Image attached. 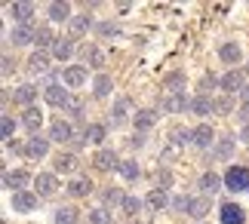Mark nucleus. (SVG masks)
<instances>
[{
  "mask_svg": "<svg viewBox=\"0 0 249 224\" xmlns=\"http://www.w3.org/2000/svg\"><path fill=\"white\" fill-rule=\"evenodd\" d=\"M34 37H37V28L34 25H18V28H13L9 40H13V46H31Z\"/></svg>",
  "mask_w": 249,
  "mask_h": 224,
  "instance_id": "12",
  "label": "nucleus"
},
{
  "mask_svg": "<svg viewBox=\"0 0 249 224\" xmlns=\"http://www.w3.org/2000/svg\"><path fill=\"white\" fill-rule=\"evenodd\" d=\"M166 86H169L172 92H181V86H185V74H181V71L169 74V77H166Z\"/></svg>",
  "mask_w": 249,
  "mask_h": 224,
  "instance_id": "42",
  "label": "nucleus"
},
{
  "mask_svg": "<svg viewBox=\"0 0 249 224\" xmlns=\"http://www.w3.org/2000/svg\"><path fill=\"white\" fill-rule=\"evenodd\" d=\"M108 221H111V215H108V209H105V206H95L89 212V224H108Z\"/></svg>",
  "mask_w": 249,
  "mask_h": 224,
  "instance_id": "41",
  "label": "nucleus"
},
{
  "mask_svg": "<svg viewBox=\"0 0 249 224\" xmlns=\"http://www.w3.org/2000/svg\"><path fill=\"white\" fill-rule=\"evenodd\" d=\"M117 172H120V175H123L126 181H139V178H142V166H139L136 160H123Z\"/></svg>",
  "mask_w": 249,
  "mask_h": 224,
  "instance_id": "33",
  "label": "nucleus"
},
{
  "mask_svg": "<svg viewBox=\"0 0 249 224\" xmlns=\"http://www.w3.org/2000/svg\"><path fill=\"white\" fill-rule=\"evenodd\" d=\"M86 62H89L92 68H102V65H105V55H102V50H95V46H89V50H86Z\"/></svg>",
  "mask_w": 249,
  "mask_h": 224,
  "instance_id": "43",
  "label": "nucleus"
},
{
  "mask_svg": "<svg viewBox=\"0 0 249 224\" xmlns=\"http://www.w3.org/2000/svg\"><path fill=\"white\" fill-rule=\"evenodd\" d=\"M40 120H43V114H40V108H28L25 114H22V126L31 135H37V129H40Z\"/></svg>",
  "mask_w": 249,
  "mask_h": 224,
  "instance_id": "26",
  "label": "nucleus"
},
{
  "mask_svg": "<svg viewBox=\"0 0 249 224\" xmlns=\"http://www.w3.org/2000/svg\"><path fill=\"white\" fill-rule=\"evenodd\" d=\"M37 203H40V197H37L34 190H18V193H13V209H16V212H22V215L34 212V209H37Z\"/></svg>",
  "mask_w": 249,
  "mask_h": 224,
  "instance_id": "6",
  "label": "nucleus"
},
{
  "mask_svg": "<svg viewBox=\"0 0 249 224\" xmlns=\"http://www.w3.org/2000/svg\"><path fill=\"white\" fill-rule=\"evenodd\" d=\"M157 184H160V190H166L169 184H172V172H169V169H160V175H157Z\"/></svg>",
  "mask_w": 249,
  "mask_h": 224,
  "instance_id": "47",
  "label": "nucleus"
},
{
  "mask_svg": "<svg viewBox=\"0 0 249 224\" xmlns=\"http://www.w3.org/2000/svg\"><path fill=\"white\" fill-rule=\"evenodd\" d=\"M129 108H132V102L126 99V95L114 102V108H111V126H120V123H126V114H129Z\"/></svg>",
  "mask_w": 249,
  "mask_h": 224,
  "instance_id": "20",
  "label": "nucleus"
},
{
  "mask_svg": "<svg viewBox=\"0 0 249 224\" xmlns=\"http://www.w3.org/2000/svg\"><path fill=\"white\" fill-rule=\"evenodd\" d=\"M145 206H148V209H154V212L166 209V206H169V193H166V190H160V188H157V190H151V193H148V200H145Z\"/></svg>",
  "mask_w": 249,
  "mask_h": 224,
  "instance_id": "29",
  "label": "nucleus"
},
{
  "mask_svg": "<svg viewBox=\"0 0 249 224\" xmlns=\"http://www.w3.org/2000/svg\"><path fill=\"white\" fill-rule=\"evenodd\" d=\"M13 132H16V120L9 114H3V141H13Z\"/></svg>",
  "mask_w": 249,
  "mask_h": 224,
  "instance_id": "44",
  "label": "nucleus"
},
{
  "mask_svg": "<svg viewBox=\"0 0 249 224\" xmlns=\"http://www.w3.org/2000/svg\"><path fill=\"white\" fill-rule=\"evenodd\" d=\"M191 114H197V117H209L215 111V102H213V95H194V99H191V108H188Z\"/></svg>",
  "mask_w": 249,
  "mask_h": 224,
  "instance_id": "14",
  "label": "nucleus"
},
{
  "mask_svg": "<svg viewBox=\"0 0 249 224\" xmlns=\"http://www.w3.org/2000/svg\"><path fill=\"white\" fill-rule=\"evenodd\" d=\"M222 89H225L228 95H240V92L246 89V77H243V71H228V74L222 77Z\"/></svg>",
  "mask_w": 249,
  "mask_h": 224,
  "instance_id": "10",
  "label": "nucleus"
},
{
  "mask_svg": "<svg viewBox=\"0 0 249 224\" xmlns=\"http://www.w3.org/2000/svg\"><path fill=\"white\" fill-rule=\"evenodd\" d=\"M9 16H13L18 25H31V16H34V3H13V6H9Z\"/></svg>",
  "mask_w": 249,
  "mask_h": 224,
  "instance_id": "23",
  "label": "nucleus"
},
{
  "mask_svg": "<svg viewBox=\"0 0 249 224\" xmlns=\"http://www.w3.org/2000/svg\"><path fill=\"white\" fill-rule=\"evenodd\" d=\"M43 99H46L50 108H68L71 95H68V89H65V83H55V86H46L43 89Z\"/></svg>",
  "mask_w": 249,
  "mask_h": 224,
  "instance_id": "4",
  "label": "nucleus"
},
{
  "mask_svg": "<svg viewBox=\"0 0 249 224\" xmlns=\"http://www.w3.org/2000/svg\"><path fill=\"white\" fill-rule=\"evenodd\" d=\"M215 86H222V80H215L213 74H203V77H200V89H203V95H206V89H215Z\"/></svg>",
  "mask_w": 249,
  "mask_h": 224,
  "instance_id": "45",
  "label": "nucleus"
},
{
  "mask_svg": "<svg viewBox=\"0 0 249 224\" xmlns=\"http://www.w3.org/2000/svg\"><path fill=\"white\" fill-rule=\"evenodd\" d=\"M209 206H213V203H209V197H194L188 203V215L191 218H203L206 212H209Z\"/></svg>",
  "mask_w": 249,
  "mask_h": 224,
  "instance_id": "30",
  "label": "nucleus"
},
{
  "mask_svg": "<svg viewBox=\"0 0 249 224\" xmlns=\"http://www.w3.org/2000/svg\"><path fill=\"white\" fill-rule=\"evenodd\" d=\"M111 89H114L111 77H108V74H95V80H92V95H95V99H105V95H111Z\"/></svg>",
  "mask_w": 249,
  "mask_h": 224,
  "instance_id": "27",
  "label": "nucleus"
},
{
  "mask_svg": "<svg viewBox=\"0 0 249 224\" xmlns=\"http://www.w3.org/2000/svg\"><path fill=\"white\" fill-rule=\"evenodd\" d=\"M46 154H50V138H46V135H31V138L25 141V157L28 160H43Z\"/></svg>",
  "mask_w": 249,
  "mask_h": 224,
  "instance_id": "2",
  "label": "nucleus"
},
{
  "mask_svg": "<svg viewBox=\"0 0 249 224\" xmlns=\"http://www.w3.org/2000/svg\"><path fill=\"white\" fill-rule=\"evenodd\" d=\"M55 190H59V178H55L53 172H40L34 178V193L37 197H53Z\"/></svg>",
  "mask_w": 249,
  "mask_h": 224,
  "instance_id": "7",
  "label": "nucleus"
},
{
  "mask_svg": "<svg viewBox=\"0 0 249 224\" xmlns=\"http://www.w3.org/2000/svg\"><path fill=\"white\" fill-rule=\"evenodd\" d=\"M218 218H222V224H243L246 221V209L240 203H225L222 212H218Z\"/></svg>",
  "mask_w": 249,
  "mask_h": 224,
  "instance_id": "11",
  "label": "nucleus"
},
{
  "mask_svg": "<svg viewBox=\"0 0 249 224\" xmlns=\"http://www.w3.org/2000/svg\"><path fill=\"white\" fill-rule=\"evenodd\" d=\"M62 83L71 86V89H74V86H83V83H86V68H80V65H68V68L62 71Z\"/></svg>",
  "mask_w": 249,
  "mask_h": 224,
  "instance_id": "16",
  "label": "nucleus"
},
{
  "mask_svg": "<svg viewBox=\"0 0 249 224\" xmlns=\"http://www.w3.org/2000/svg\"><path fill=\"white\" fill-rule=\"evenodd\" d=\"M132 123H136V132H148V129H154V123H157V111H154V108H142V111H136Z\"/></svg>",
  "mask_w": 249,
  "mask_h": 224,
  "instance_id": "15",
  "label": "nucleus"
},
{
  "mask_svg": "<svg viewBox=\"0 0 249 224\" xmlns=\"http://www.w3.org/2000/svg\"><path fill=\"white\" fill-rule=\"evenodd\" d=\"M120 163H123V160H120L111 148H99V151H95V157H92V166H95V169H102V172L120 169Z\"/></svg>",
  "mask_w": 249,
  "mask_h": 224,
  "instance_id": "5",
  "label": "nucleus"
},
{
  "mask_svg": "<svg viewBox=\"0 0 249 224\" xmlns=\"http://www.w3.org/2000/svg\"><path fill=\"white\" fill-rule=\"evenodd\" d=\"M74 52H77L74 40H65V37H59V40L53 43V50H50V55L59 58V62H68V58H74Z\"/></svg>",
  "mask_w": 249,
  "mask_h": 224,
  "instance_id": "17",
  "label": "nucleus"
},
{
  "mask_svg": "<svg viewBox=\"0 0 249 224\" xmlns=\"http://www.w3.org/2000/svg\"><path fill=\"white\" fill-rule=\"evenodd\" d=\"M240 102H243V104H249V83H246V89L240 92Z\"/></svg>",
  "mask_w": 249,
  "mask_h": 224,
  "instance_id": "54",
  "label": "nucleus"
},
{
  "mask_svg": "<svg viewBox=\"0 0 249 224\" xmlns=\"http://www.w3.org/2000/svg\"><path fill=\"white\" fill-rule=\"evenodd\" d=\"M225 188L231 193H240V190H249V169L243 166H231L225 175Z\"/></svg>",
  "mask_w": 249,
  "mask_h": 224,
  "instance_id": "1",
  "label": "nucleus"
},
{
  "mask_svg": "<svg viewBox=\"0 0 249 224\" xmlns=\"http://www.w3.org/2000/svg\"><path fill=\"white\" fill-rule=\"evenodd\" d=\"M83 135H86V144H105V135H108V129H105L102 123H89Z\"/></svg>",
  "mask_w": 249,
  "mask_h": 224,
  "instance_id": "31",
  "label": "nucleus"
},
{
  "mask_svg": "<svg viewBox=\"0 0 249 224\" xmlns=\"http://www.w3.org/2000/svg\"><path fill=\"white\" fill-rule=\"evenodd\" d=\"M99 31L105 37H114V34H117V25H108V22H105V25H99Z\"/></svg>",
  "mask_w": 249,
  "mask_h": 224,
  "instance_id": "52",
  "label": "nucleus"
},
{
  "mask_svg": "<svg viewBox=\"0 0 249 224\" xmlns=\"http://www.w3.org/2000/svg\"><path fill=\"white\" fill-rule=\"evenodd\" d=\"M142 206H145V203H142L139 197L126 193V200H123V212H126V215H136V212H142Z\"/></svg>",
  "mask_w": 249,
  "mask_h": 224,
  "instance_id": "40",
  "label": "nucleus"
},
{
  "mask_svg": "<svg viewBox=\"0 0 249 224\" xmlns=\"http://www.w3.org/2000/svg\"><path fill=\"white\" fill-rule=\"evenodd\" d=\"M145 141H148V132H136V135L129 138V144H132V148H145Z\"/></svg>",
  "mask_w": 249,
  "mask_h": 224,
  "instance_id": "48",
  "label": "nucleus"
},
{
  "mask_svg": "<svg viewBox=\"0 0 249 224\" xmlns=\"http://www.w3.org/2000/svg\"><path fill=\"white\" fill-rule=\"evenodd\" d=\"M218 184H222V178H218V175H215L213 169H209V172L200 175L197 188H200V193H203V197H209V193H215V190H218Z\"/></svg>",
  "mask_w": 249,
  "mask_h": 224,
  "instance_id": "22",
  "label": "nucleus"
},
{
  "mask_svg": "<svg viewBox=\"0 0 249 224\" xmlns=\"http://www.w3.org/2000/svg\"><path fill=\"white\" fill-rule=\"evenodd\" d=\"M209 144H213V126H209V123H200L197 129H194V148L206 151Z\"/></svg>",
  "mask_w": 249,
  "mask_h": 224,
  "instance_id": "25",
  "label": "nucleus"
},
{
  "mask_svg": "<svg viewBox=\"0 0 249 224\" xmlns=\"http://www.w3.org/2000/svg\"><path fill=\"white\" fill-rule=\"evenodd\" d=\"M65 114H71L74 120H83V99L71 95V102H68V108H65Z\"/></svg>",
  "mask_w": 249,
  "mask_h": 224,
  "instance_id": "39",
  "label": "nucleus"
},
{
  "mask_svg": "<svg viewBox=\"0 0 249 224\" xmlns=\"http://www.w3.org/2000/svg\"><path fill=\"white\" fill-rule=\"evenodd\" d=\"M102 200H105V206H123V200H126V193L117 190V188H108L102 193Z\"/></svg>",
  "mask_w": 249,
  "mask_h": 224,
  "instance_id": "35",
  "label": "nucleus"
},
{
  "mask_svg": "<svg viewBox=\"0 0 249 224\" xmlns=\"http://www.w3.org/2000/svg\"><path fill=\"white\" fill-rule=\"evenodd\" d=\"M237 120H240L243 126H249V104H243V108L237 111Z\"/></svg>",
  "mask_w": 249,
  "mask_h": 224,
  "instance_id": "51",
  "label": "nucleus"
},
{
  "mask_svg": "<svg viewBox=\"0 0 249 224\" xmlns=\"http://www.w3.org/2000/svg\"><path fill=\"white\" fill-rule=\"evenodd\" d=\"M37 86L34 83H22V86H16V92H13V99L16 104H25V108H34V99H37Z\"/></svg>",
  "mask_w": 249,
  "mask_h": 224,
  "instance_id": "13",
  "label": "nucleus"
},
{
  "mask_svg": "<svg viewBox=\"0 0 249 224\" xmlns=\"http://www.w3.org/2000/svg\"><path fill=\"white\" fill-rule=\"evenodd\" d=\"M28 181H31V175H28L25 169H6L3 172V188L6 190H16L18 193V190H25Z\"/></svg>",
  "mask_w": 249,
  "mask_h": 224,
  "instance_id": "9",
  "label": "nucleus"
},
{
  "mask_svg": "<svg viewBox=\"0 0 249 224\" xmlns=\"http://www.w3.org/2000/svg\"><path fill=\"white\" fill-rule=\"evenodd\" d=\"M246 74H249V62H246Z\"/></svg>",
  "mask_w": 249,
  "mask_h": 224,
  "instance_id": "55",
  "label": "nucleus"
},
{
  "mask_svg": "<svg viewBox=\"0 0 249 224\" xmlns=\"http://www.w3.org/2000/svg\"><path fill=\"white\" fill-rule=\"evenodd\" d=\"M74 221H77V212H74L71 206L55 209V224H74Z\"/></svg>",
  "mask_w": 249,
  "mask_h": 224,
  "instance_id": "38",
  "label": "nucleus"
},
{
  "mask_svg": "<svg viewBox=\"0 0 249 224\" xmlns=\"http://www.w3.org/2000/svg\"><path fill=\"white\" fill-rule=\"evenodd\" d=\"M86 31H89V18H86V16H74L71 18V34L74 37H83Z\"/></svg>",
  "mask_w": 249,
  "mask_h": 224,
  "instance_id": "36",
  "label": "nucleus"
},
{
  "mask_svg": "<svg viewBox=\"0 0 249 224\" xmlns=\"http://www.w3.org/2000/svg\"><path fill=\"white\" fill-rule=\"evenodd\" d=\"M68 193L71 197H86V193H92V181L89 178H71L68 181Z\"/></svg>",
  "mask_w": 249,
  "mask_h": 224,
  "instance_id": "32",
  "label": "nucleus"
},
{
  "mask_svg": "<svg viewBox=\"0 0 249 224\" xmlns=\"http://www.w3.org/2000/svg\"><path fill=\"white\" fill-rule=\"evenodd\" d=\"M218 58H222L225 65H237L243 58V52H240V46H237V43H225V46H218Z\"/></svg>",
  "mask_w": 249,
  "mask_h": 224,
  "instance_id": "28",
  "label": "nucleus"
},
{
  "mask_svg": "<svg viewBox=\"0 0 249 224\" xmlns=\"http://www.w3.org/2000/svg\"><path fill=\"white\" fill-rule=\"evenodd\" d=\"M46 13H50V22H71V6L62 3V0L50 3V6H46Z\"/></svg>",
  "mask_w": 249,
  "mask_h": 224,
  "instance_id": "24",
  "label": "nucleus"
},
{
  "mask_svg": "<svg viewBox=\"0 0 249 224\" xmlns=\"http://www.w3.org/2000/svg\"><path fill=\"white\" fill-rule=\"evenodd\" d=\"M188 197H176V200H172V209H178V212H188Z\"/></svg>",
  "mask_w": 249,
  "mask_h": 224,
  "instance_id": "50",
  "label": "nucleus"
},
{
  "mask_svg": "<svg viewBox=\"0 0 249 224\" xmlns=\"http://www.w3.org/2000/svg\"><path fill=\"white\" fill-rule=\"evenodd\" d=\"M234 99H237V95H225V99H218V102H215V111H218V114H228V111L234 108Z\"/></svg>",
  "mask_w": 249,
  "mask_h": 224,
  "instance_id": "46",
  "label": "nucleus"
},
{
  "mask_svg": "<svg viewBox=\"0 0 249 224\" xmlns=\"http://www.w3.org/2000/svg\"><path fill=\"white\" fill-rule=\"evenodd\" d=\"M13 71H16V62H13V55L6 52V55H3V77H9Z\"/></svg>",
  "mask_w": 249,
  "mask_h": 224,
  "instance_id": "49",
  "label": "nucleus"
},
{
  "mask_svg": "<svg viewBox=\"0 0 249 224\" xmlns=\"http://www.w3.org/2000/svg\"><path fill=\"white\" fill-rule=\"evenodd\" d=\"M188 108H191V99L185 92H169V95L160 99V111H166V114H181Z\"/></svg>",
  "mask_w": 249,
  "mask_h": 224,
  "instance_id": "3",
  "label": "nucleus"
},
{
  "mask_svg": "<svg viewBox=\"0 0 249 224\" xmlns=\"http://www.w3.org/2000/svg\"><path fill=\"white\" fill-rule=\"evenodd\" d=\"M169 144H172V148H185V144H194V129L176 126V129L169 132Z\"/></svg>",
  "mask_w": 249,
  "mask_h": 224,
  "instance_id": "21",
  "label": "nucleus"
},
{
  "mask_svg": "<svg viewBox=\"0 0 249 224\" xmlns=\"http://www.w3.org/2000/svg\"><path fill=\"white\" fill-rule=\"evenodd\" d=\"M50 52H40V50H37V52H31V55H28V71H31V74H46V71H50Z\"/></svg>",
  "mask_w": 249,
  "mask_h": 224,
  "instance_id": "18",
  "label": "nucleus"
},
{
  "mask_svg": "<svg viewBox=\"0 0 249 224\" xmlns=\"http://www.w3.org/2000/svg\"><path fill=\"white\" fill-rule=\"evenodd\" d=\"M50 141H55V144H71L74 141L71 123L68 120H53V126H50Z\"/></svg>",
  "mask_w": 249,
  "mask_h": 224,
  "instance_id": "8",
  "label": "nucleus"
},
{
  "mask_svg": "<svg viewBox=\"0 0 249 224\" xmlns=\"http://www.w3.org/2000/svg\"><path fill=\"white\" fill-rule=\"evenodd\" d=\"M74 154H59L55 157V172H74Z\"/></svg>",
  "mask_w": 249,
  "mask_h": 224,
  "instance_id": "37",
  "label": "nucleus"
},
{
  "mask_svg": "<svg viewBox=\"0 0 249 224\" xmlns=\"http://www.w3.org/2000/svg\"><path fill=\"white\" fill-rule=\"evenodd\" d=\"M237 141H243V144H249V126H243V129H240V135H237Z\"/></svg>",
  "mask_w": 249,
  "mask_h": 224,
  "instance_id": "53",
  "label": "nucleus"
},
{
  "mask_svg": "<svg viewBox=\"0 0 249 224\" xmlns=\"http://www.w3.org/2000/svg\"><path fill=\"white\" fill-rule=\"evenodd\" d=\"M59 40V37H55L50 28H37V37H34V46H40V52L43 50H53V43Z\"/></svg>",
  "mask_w": 249,
  "mask_h": 224,
  "instance_id": "34",
  "label": "nucleus"
},
{
  "mask_svg": "<svg viewBox=\"0 0 249 224\" xmlns=\"http://www.w3.org/2000/svg\"><path fill=\"white\" fill-rule=\"evenodd\" d=\"M234 148H237V138H234V135H222L218 144L213 148V160H228L234 154Z\"/></svg>",
  "mask_w": 249,
  "mask_h": 224,
  "instance_id": "19",
  "label": "nucleus"
}]
</instances>
